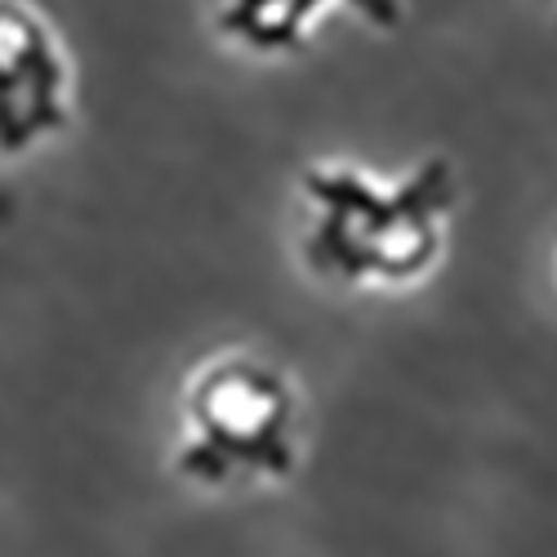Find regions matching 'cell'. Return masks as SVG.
Here are the masks:
<instances>
[{"instance_id": "obj_1", "label": "cell", "mask_w": 557, "mask_h": 557, "mask_svg": "<svg viewBox=\"0 0 557 557\" xmlns=\"http://www.w3.org/2000/svg\"><path fill=\"white\" fill-rule=\"evenodd\" d=\"M299 259L331 286H414L446 250V219L459 206L446 157L380 178L348 161H317L299 174Z\"/></svg>"}, {"instance_id": "obj_2", "label": "cell", "mask_w": 557, "mask_h": 557, "mask_svg": "<svg viewBox=\"0 0 557 557\" xmlns=\"http://www.w3.org/2000/svg\"><path fill=\"white\" fill-rule=\"evenodd\" d=\"M299 463L295 384L263 357L223 352L183 388V442L174 473L206 491L286 482Z\"/></svg>"}, {"instance_id": "obj_3", "label": "cell", "mask_w": 557, "mask_h": 557, "mask_svg": "<svg viewBox=\"0 0 557 557\" xmlns=\"http://www.w3.org/2000/svg\"><path fill=\"white\" fill-rule=\"evenodd\" d=\"M72 125V63L27 0H0V161L45 148Z\"/></svg>"}, {"instance_id": "obj_4", "label": "cell", "mask_w": 557, "mask_h": 557, "mask_svg": "<svg viewBox=\"0 0 557 557\" xmlns=\"http://www.w3.org/2000/svg\"><path fill=\"white\" fill-rule=\"evenodd\" d=\"M335 5L352 10L375 32H397L406 18L401 0H223L214 10V32L259 59H282L308 45L312 27Z\"/></svg>"}]
</instances>
